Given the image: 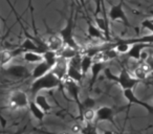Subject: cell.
Listing matches in <instances>:
<instances>
[{
	"mask_svg": "<svg viewBox=\"0 0 153 134\" xmlns=\"http://www.w3.org/2000/svg\"><path fill=\"white\" fill-rule=\"evenodd\" d=\"M27 108H28V110H30V112L32 113L33 116H34L39 123H42V121H44L45 115L46 114H45V113L37 106V104L34 102V101H30V104H28Z\"/></svg>",
	"mask_w": 153,
	"mask_h": 134,
	"instance_id": "obj_20",
	"label": "cell"
},
{
	"mask_svg": "<svg viewBox=\"0 0 153 134\" xmlns=\"http://www.w3.org/2000/svg\"><path fill=\"white\" fill-rule=\"evenodd\" d=\"M67 68H68V61L59 57L57 64H56L55 67L51 69V73H53L60 81L63 82L64 80L66 79V76H67Z\"/></svg>",
	"mask_w": 153,
	"mask_h": 134,
	"instance_id": "obj_11",
	"label": "cell"
},
{
	"mask_svg": "<svg viewBox=\"0 0 153 134\" xmlns=\"http://www.w3.org/2000/svg\"><path fill=\"white\" fill-rule=\"evenodd\" d=\"M151 105H152V106H153V96H152V98H151Z\"/></svg>",
	"mask_w": 153,
	"mask_h": 134,
	"instance_id": "obj_33",
	"label": "cell"
},
{
	"mask_svg": "<svg viewBox=\"0 0 153 134\" xmlns=\"http://www.w3.org/2000/svg\"><path fill=\"white\" fill-rule=\"evenodd\" d=\"M74 12H71V15H70V17L68 18L65 26L59 32V36L61 37L62 40H63L64 46L70 47V48L80 51L79 44L76 43V39H74Z\"/></svg>",
	"mask_w": 153,
	"mask_h": 134,
	"instance_id": "obj_3",
	"label": "cell"
},
{
	"mask_svg": "<svg viewBox=\"0 0 153 134\" xmlns=\"http://www.w3.org/2000/svg\"><path fill=\"white\" fill-rule=\"evenodd\" d=\"M130 48H131V44L125 42L124 40H120L117 43H113V49L117 51V55H127Z\"/></svg>",
	"mask_w": 153,
	"mask_h": 134,
	"instance_id": "obj_24",
	"label": "cell"
},
{
	"mask_svg": "<svg viewBox=\"0 0 153 134\" xmlns=\"http://www.w3.org/2000/svg\"><path fill=\"white\" fill-rule=\"evenodd\" d=\"M94 107H96V100L94 98L88 96L84 101H82V109H83V111L85 109H94Z\"/></svg>",
	"mask_w": 153,
	"mask_h": 134,
	"instance_id": "obj_28",
	"label": "cell"
},
{
	"mask_svg": "<svg viewBox=\"0 0 153 134\" xmlns=\"http://www.w3.org/2000/svg\"><path fill=\"white\" fill-rule=\"evenodd\" d=\"M42 56H43V61L53 69L56 64H57L58 59H59L58 53H55V51H51V50H46L45 53H42Z\"/></svg>",
	"mask_w": 153,
	"mask_h": 134,
	"instance_id": "obj_22",
	"label": "cell"
},
{
	"mask_svg": "<svg viewBox=\"0 0 153 134\" xmlns=\"http://www.w3.org/2000/svg\"><path fill=\"white\" fill-rule=\"evenodd\" d=\"M123 96L125 98V100L127 101L129 104H134V105H138V106L143 107L144 109H146L148 111V113L153 114V106L149 103H146L144 101L140 100L137 96H135L134 91L132 89H127V90H123Z\"/></svg>",
	"mask_w": 153,
	"mask_h": 134,
	"instance_id": "obj_7",
	"label": "cell"
},
{
	"mask_svg": "<svg viewBox=\"0 0 153 134\" xmlns=\"http://www.w3.org/2000/svg\"><path fill=\"white\" fill-rule=\"evenodd\" d=\"M108 18L111 21H121L126 26H130V22L128 20V17L126 15L125 11L123 9V2L122 1L110 7L108 13Z\"/></svg>",
	"mask_w": 153,
	"mask_h": 134,
	"instance_id": "obj_6",
	"label": "cell"
},
{
	"mask_svg": "<svg viewBox=\"0 0 153 134\" xmlns=\"http://www.w3.org/2000/svg\"><path fill=\"white\" fill-rule=\"evenodd\" d=\"M106 68L105 67V63L101 61H94L92 63L91 68H90V73H91V81H90V84L94 85V82L97 81V79L99 78L100 73L102 71H104V69Z\"/></svg>",
	"mask_w": 153,
	"mask_h": 134,
	"instance_id": "obj_17",
	"label": "cell"
},
{
	"mask_svg": "<svg viewBox=\"0 0 153 134\" xmlns=\"http://www.w3.org/2000/svg\"><path fill=\"white\" fill-rule=\"evenodd\" d=\"M92 63H94V59H92L91 57H89V56H87V55L82 56L80 69H81L82 73H83L84 76H86L90 71V68H91Z\"/></svg>",
	"mask_w": 153,
	"mask_h": 134,
	"instance_id": "obj_23",
	"label": "cell"
},
{
	"mask_svg": "<svg viewBox=\"0 0 153 134\" xmlns=\"http://www.w3.org/2000/svg\"><path fill=\"white\" fill-rule=\"evenodd\" d=\"M34 102L36 103L37 106H38L45 114H46V113H49L51 111V109H53L51 108V105L49 104L48 100L46 98V96H43V94H40V93L36 94Z\"/></svg>",
	"mask_w": 153,
	"mask_h": 134,
	"instance_id": "obj_16",
	"label": "cell"
},
{
	"mask_svg": "<svg viewBox=\"0 0 153 134\" xmlns=\"http://www.w3.org/2000/svg\"><path fill=\"white\" fill-rule=\"evenodd\" d=\"M96 121H110L114 124V112L109 106H101L96 109Z\"/></svg>",
	"mask_w": 153,
	"mask_h": 134,
	"instance_id": "obj_10",
	"label": "cell"
},
{
	"mask_svg": "<svg viewBox=\"0 0 153 134\" xmlns=\"http://www.w3.org/2000/svg\"><path fill=\"white\" fill-rule=\"evenodd\" d=\"M48 134H69L67 131H61V132H56V133H48Z\"/></svg>",
	"mask_w": 153,
	"mask_h": 134,
	"instance_id": "obj_32",
	"label": "cell"
},
{
	"mask_svg": "<svg viewBox=\"0 0 153 134\" xmlns=\"http://www.w3.org/2000/svg\"><path fill=\"white\" fill-rule=\"evenodd\" d=\"M3 132H4V131H1V130H0V133H3Z\"/></svg>",
	"mask_w": 153,
	"mask_h": 134,
	"instance_id": "obj_34",
	"label": "cell"
},
{
	"mask_svg": "<svg viewBox=\"0 0 153 134\" xmlns=\"http://www.w3.org/2000/svg\"><path fill=\"white\" fill-rule=\"evenodd\" d=\"M79 53H81V51L72 49L67 46H64L63 48L58 53V56H59L60 58H62V59H65V60H67V61H69V60H71L74 57H76Z\"/></svg>",
	"mask_w": 153,
	"mask_h": 134,
	"instance_id": "obj_25",
	"label": "cell"
},
{
	"mask_svg": "<svg viewBox=\"0 0 153 134\" xmlns=\"http://www.w3.org/2000/svg\"><path fill=\"white\" fill-rule=\"evenodd\" d=\"M94 25L104 34L107 42H110V28H109L108 19L106 18L105 14L99 15V12L97 11L96 15H94Z\"/></svg>",
	"mask_w": 153,
	"mask_h": 134,
	"instance_id": "obj_9",
	"label": "cell"
},
{
	"mask_svg": "<svg viewBox=\"0 0 153 134\" xmlns=\"http://www.w3.org/2000/svg\"><path fill=\"white\" fill-rule=\"evenodd\" d=\"M149 44H145V43H133L131 44V48L127 53V57L135 61H140V55L145 50V48L149 47Z\"/></svg>",
	"mask_w": 153,
	"mask_h": 134,
	"instance_id": "obj_13",
	"label": "cell"
},
{
	"mask_svg": "<svg viewBox=\"0 0 153 134\" xmlns=\"http://www.w3.org/2000/svg\"><path fill=\"white\" fill-rule=\"evenodd\" d=\"M51 70V68L45 63L44 61L40 62V63L36 64L34 69L30 71V77H32L34 80H37V79H39V78L45 76L46 73H48Z\"/></svg>",
	"mask_w": 153,
	"mask_h": 134,
	"instance_id": "obj_15",
	"label": "cell"
},
{
	"mask_svg": "<svg viewBox=\"0 0 153 134\" xmlns=\"http://www.w3.org/2000/svg\"><path fill=\"white\" fill-rule=\"evenodd\" d=\"M103 134H117V133L113 131H110V130H105V131H103Z\"/></svg>",
	"mask_w": 153,
	"mask_h": 134,
	"instance_id": "obj_31",
	"label": "cell"
},
{
	"mask_svg": "<svg viewBox=\"0 0 153 134\" xmlns=\"http://www.w3.org/2000/svg\"><path fill=\"white\" fill-rule=\"evenodd\" d=\"M81 115L85 124H92L96 121V110L94 109H85Z\"/></svg>",
	"mask_w": 153,
	"mask_h": 134,
	"instance_id": "obj_26",
	"label": "cell"
},
{
	"mask_svg": "<svg viewBox=\"0 0 153 134\" xmlns=\"http://www.w3.org/2000/svg\"><path fill=\"white\" fill-rule=\"evenodd\" d=\"M5 73L7 76L18 80L30 77V71L24 65H9L5 67Z\"/></svg>",
	"mask_w": 153,
	"mask_h": 134,
	"instance_id": "obj_8",
	"label": "cell"
},
{
	"mask_svg": "<svg viewBox=\"0 0 153 134\" xmlns=\"http://www.w3.org/2000/svg\"><path fill=\"white\" fill-rule=\"evenodd\" d=\"M104 75L106 77V79L117 83L123 90H127V89L133 90V88L136 87L140 83V81L136 80L133 76L130 75L129 71L126 68H122L121 73L119 75H114L110 70V68H107L106 67L104 69Z\"/></svg>",
	"mask_w": 153,
	"mask_h": 134,
	"instance_id": "obj_1",
	"label": "cell"
},
{
	"mask_svg": "<svg viewBox=\"0 0 153 134\" xmlns=\"http://www.w3.org/2000/svg\"><path fill=\"white\" fill-rule=\"evenodd\" d=\"M62 83L64 84L65 86L66 90H67L68 94L70 96V98L76 102V104L78 105V108H79L80 113L82 114L83 112V109H82V101L80 100V87H79V84L76 83V82L71 81V80L67 79L66 78Z\"/></svg>",
	"mask_w": 153,
	"mask_h": 134,
	"instance_id": "obj_5",
	"label": "cell"
},
{
	"mask_svg": "<svg viewBox=\"0 0 153 134\" xmlns=\"http://www.w3.org/2000/svg\"><path fill=\"white\" fill-rule=\"evenodd\" d=\"M23 60L28 64H38L40 62H43V56L42 53H34V51H25L22 53Z\"/></svg>",
	"mask_w": 153,
	"mask_h": 134,
	"instance_id": "obj_19",
	"label": "cell"
},
{
	"mask_svg": "<svg viewBox=\"0 0 153 134\" xmlns=\"http://www.w3.org/2000/svg\"><path fill=\"white\" fill-rule=\"evenodd\" d=\"M45 44H46L48 50L55 51V53H59V51L64 47L63 40H62V38L59 36V34L51 35V36L47 38Z\"/></svg>",
	"mask_w": 153,
	"mask_h": 134,
	"instance_id": "obj_12",
	"label": "cell"
},
{
	"mask_svg": "<svg viewBox=\"0 0 153 134\" xmlns=\"http://www.w3.org/2000/svg\"><path fill=\"white\" fill-rule=\"evenodd\" d=\"M151 21H152V22H153V19H151Z\"/></svg>",
	"mask_w": 153,
	"mask_h": 134,
	"instance_id": "obj_35",
	"label": "cell"
},
{
	"mask_svg": "<svg viewBox=\"0 0 153 134\" xmlns=\"http://www.w3.org/2000/svg\"><path fill=\"white\" fill-rule=\"evenodd\" d=\"M81 134H99L97 127L94 126V124H85L83 126V129L81 131Z\"/></svg>",
	"mask_w": 153,
	"mask_h": 134,
	"instance_id": "obj_27",
	"label": "cell"
},
{
	"mask_svg": "<svg viewBox=\"0 0 153 134\" xmlns=\"http://www.w3.org/2000/svg\"><path fill=\"white\" fill-rule=\"evenodd\" d=\"M20 49L22 50V53H25V51H34V53H43L46 51V49L41 47L40 45L37 44V42H35L33 39L26 38L25 40L22 42Z\"/></svg>",
	"mask_w": 153,
	"mask_h": 134,
	"instance_id": "obj_14",
	"label": "cell"
},
{
	"mask_svg": "<svg viewBox=\"0 0 153 134\" xmlns=\"http://www.w3.org/2000/svg\"><path fill=\"white\" fill-rule=\"evenodd\" d=\"M87 34L90 38L92 39H97V40H102L104 42H107L106 38H105L104 34L94 24H92L91 22H88V26H87Z\"/></svg>",
	"mask_w": 153,
	"mask_h": 134,
	"instance_id": "obj_21",
	"label": "cell"
},
{
	"mask_svg": "<svg viewBox=\"0 0 153 134\" xmlns=\"http://www.w3.org/2000/svg\"><path fill=\"white\" fill-rule=\"evenodd\" d=\"M62 84V82L51 73V70L48 73H46L43 77L39 78L37 80H34L30 86V92L33 94H38L42 90H51L58 88Z\"/></svg>",
	"mask_w": 153,
	"mask_h": 134,
	"instance_id": "obj_2",
	"label": "cell"
},
{
	"mask_svg": "<svg viewBox=\"0 0 153 134\" xmlns=\"http://www.w3.org/2000/svg\"></svg>",
	"mask_w": 153,
	"mask_h": 134,
	"instance_id": "obj_36",
	"label": "cell"
},
{
	"mask_svg": "<svg viewBox=\"0 0 153 134\" xmlns=\"http://www.w3.org/2000/svg\"><path fill=\"white\" fill-rule=\"evenodd\" d=\"M9 106L13 109L27 108L30 104L27 94L22 90H14L9 94Z\"/></svg>",
	"mask_w": 153,
	"mask_h": 134,
	"instance_id": "obj_4",
	"label": "cell"
},
{
	"mask_svg": "<svg viewBox=\"0 0 153 134\" xmlns=\"http://www.w3.org/2000/svg\"><path fill=\"white\" fill-rule=\"evenodd\" d=\"M145 64H147V66L149 67V69H150L151 73H153V56H150L149 55V57L147 58L146 60L144 61Z\"/></svg>",
	"mask_w": 153,
	"mask_h": 134,
	"instance_id": "obj_30",
	"label": "cell"
},
{
	"mask_svg": "<svg viewBox=\"0 0 153 134\" xmlns=\"http://www.w3.org/2000/svg\"><path fill=\"white\" fill-rule=\"evenodd\" d=\"M83 77H84V75L82 73L81 69L76 68V67H74V66H71V65L68 64L67 76H66L67 79L71 80V81H74V82H76V83L79 84L80 82L83 80Z\"/></svg>",
	"mask_w": 153,
	"mask_h": 134,
	"instance_id": "obj_18",
	"label": "cell"
},
{
	"mask_svg": "<svg viewBox=\"0 0 153 134\" xmlns=\"http://www.w3.org/2000/svg\"><path fill=\"white\" fill-rule=\"evenodd\" d=\"M83 129V125L80 123H74L70 126V133L72 134H81V131Z\"/></svg>",
	"mask_w": 153,
	"mask_h": 134,
	"instance_id": "obj_29",
	"label": "cell"
}]
</instances>
